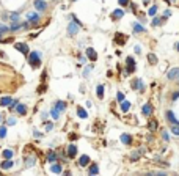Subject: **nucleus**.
Masks as SVG:
<instances>
[{
  "label": "nucleus",
  "mask_w": 179,
  "mask_h": 176,
  "mask_svg": "<svg viewBox=\"0 0 179 176\" xmlns=\"http://www.w3.org/2000/svg\"><path fill=\"white\" fill-rule=\"evenodd\" d=\"M29 65L31 66V68H38L39 65H41V53L39 52H36V51H33V52H29Z\"/></svg>",
  "instance_id": "nucleus-1"
},
{
  "label": "nucleus",
  "mask_w": 179,
  "mask_h": 176,
  "mask_svg": "<svg viewBox=\"0 0 179 176\" xmlns=\"http://www.w3.org/2000/svg\"><path fill=\"white\" fill-rule=\"evenodd\" d=\"M131 87L134 88V90H137V91H145V83H143V80H141L140 77H137V79H134L132 80V83H131Z\"/></svg>",
  "instance_id": "nucleus-2"
},
{
  "label": "nucleus",
  "mask_w": 179,
  "mask_h": 176,
  "mask_svg": "<svg viewBox=\"0 0 179 176\" xmlns=\"http://www.w3.org/2000/svg\"><path fill=\"white\" fill-rule=\"evenodd\" d=\"M126 66H127V71H126L127 74L135 73V58L131 57V55L127 57V58H126Z\"/></svg>",
  "instance_id": "nucleus-3"
},
{
  "label": "nucleus",
  "mask_w": 179,
  "mask_h": 176,
  "mask_svg": "<svg viewBox=\"0 0 179 176\" xmlns=\"http://www.w3.org/2000/svg\"><path fill=\"white\" fill-rule=\"evenodd\" d=\"M14 49H16V51H19L21 53H24V55H29V52H30L29 44H27V43H14Z\"/></svg>",
  "instance_id": "nucleus-4"
},
{
  "label": "nucleus",
  "mask_w": 179,
  "mask_h": 176,
  "mask_svg": "<svg viewBox=\"0 0 179 176\" xmlns=\"http://www.w3.org/2000/svg\"><path fill=\"white\" fill-rule=\"evenodd\" d=\"M33 6H35L36 11H46L47 10V2H46V0H35Z\"/></svg>",
  "instance_id": "nucleus-5"
},
{
  "label": "nucleus",
  "mask_w": 179,
  "mask_h": 176,
  "mask_svg": "<svg viewBox=\"0 0 179 176\" xmlns=\"http://www.w3.org/2000/svg\"><path fill=\"white\" fill-rule=\"evenodd\" d=\"M79 29H80L79 24H76V22H69V25H68V35H69V36H74V35H77Z\"/></svg>",
  "instance_id": "nucleus-6"
},
{
  "label": "nucleus",
  "mask_w": 179,
  "mask_h": 176,
  "mask_svg": "<svg viewBox=\"0 0 179 176\" xmlns=\"http://www.w3.org/2000/svg\"><path fill=\"white\" fill-rule=\"evenodd\" d=\"M14 110H16L19 115H22V116L27 115V105H25V104H22V102H17V105H16Z\"/></svg>",
  "instance_id": "nucleus-7"
},
{
  "label": "nucleus",
  "mask_w": 179,
  "mask_h": 176,
  "mask_svg": "<svg viewBox=\"0 0 179 176\" xmlns=\"http://www.w3.org/2000/svg\"><path fill=\"white\" fill-rule=\"evenodd\" d=\"M141 113L145 116H151L153 115V105H151V104H145V105L141 107Z\"/></svg>",
  "instance_id": "nucleus-8"
},
{
  "label": "nucleus",
  "mask_w": 179,
  "mask_h": 176,
  "mask_svg": "<svg viewBox=\"0 0 179 176\" xmlns=\"http://www.w3.org/2000/svg\"><path fill=\"white\" fill-rule=\"evenodd\" d=\"M145 154V150H137V151H134L131 154V162H135V160H138L141 156Z\"/></svg>",
  "instance_id": "nucleus-9"
},
{
  "label": "nucleus",
  "mask_w": 179,
  "mask_h": 176,
  "mask_svg": "<svg viewBox=\"0 0 179 176\" xmlns=\"http://www.w3.org/2000/svg\"><path fill=\"white\" fill-rule=\"evenodd\" d=\"M50 171L52 173H63V168H61V164H58V162H52V165H50Z\"/></svg>",
  "instance_id": "nucleus-10"
},
{
  "label": "nucleus",
  "mask_w": 179,
  "mask_h": 176,
  "mask_svg": "<svg viewBox=\"0 0 179 176\" xmlns=\"http://www.w3.org/2000/svg\"><path fill=\"white\" fill-rule=\"evenodd\" d=\"M27 21H29V22H35V24H36V22H39V14H38V13H27Z\"/></svg>",
  "instance_id": "nucleus-11"
},
{
  "label": "nucleus",
  "mask_w": 179,
  "mask_h": 176,
  "mask_svg": "<svg viewBox=\"0 0 179 176\" xmlns=\"http://www.w3.org/2000/svg\"><path fill=\"white\" fill-rule=\"evenodd\" d=\"M178 74H179V68H173V69L168 71L167 77H168V80H174V79H178Z\"/></svg>",
  "instance_id": "nucleus-12"
},
{
  "label": "nucleus",
  "mask_w": 179,
  "mask_h": 176,
  "mask_svg": "<svg viewBox=\"0 0 179 176\" xmlns=\"http://www.w3.org/2000/svg\"><path fill=\"white\" fill-rule=\"evenodd\" d=\"M66 154H68V157H76V156H77V146L74 145V143L68 146V151H66Z\"/></svg>",
  "instance_id": "nucleus-13"
},
{
  "label": "nucleus",
  "mask_w": 179,
  "mask_h": 176,
  "mask_svg": "<svg viewBox=\"0 0 179 176\" xmlns=\"http://www.w3.org/2000/svg\"><path fill=\"white\" fill-rule=\"evenodd\" d=\"M86 57H88L90 60H93V61L98 60V53H96V51H94L93 47H88V49H86Z\"/></svg>",
  "instance_id": "nucleus-14"
},
{
  "label": "nucleus",
  "mask_w": 179,
  "mask_h": 176,
  "mask_svg": "<svg viewBox=\"0 0 179 176\" xmlns=\"http://www.w3.org/2000/svg\"><path fill=\"white\" fill-rule=\"evenodd\" d=\"M90 165V156H80V159H79V167H88Z\"/></svg>",
  "instance_id": "nucleus-15"
},
{
  "label": "nucleus",
  "mask_w": 179,
  "mask_h": 176,
  "mask_svg": "<svg viewBox=\"0 0 179 176\" xmlns=\"http://www.w3.org/2000/svg\"><path fill=\"white\" fill-rule=\"evenodd\" d=\"M119 138H121L123 145H131V143H132V135L131 134H123Z\"/></svg>",
  "instance_id": "nucleus-16"
},
{
  "label": "nucleus",
  "mask_w": 179,
  "mask_h": 176,
  "mask_svg": "<svg viewBox=\"0 0 179 176\" xmlns=\"http://www.w3.org/2000/svg\"><path fill=\"white\" fill-rule=\"evenodd\" d=\"M13 165H14V162H13L11 159H5L2 162V170H10V168H13Z\"/></svg>",
  "instance_id": "nucleus-17"
},
{
  "label": "nucleus",
  "mask_w": 179,
  "mask_h": 176,
  "mask_svg": "<svg viewBox=\"0 0 179 176\" xmlns=\"http://www.w3.org/2000/svg\"><path fill=\"white\" fill-rule=\"evenodd\" d=\"M165 115H167V120H168V121H170V123H171V124H179V121L176 120V116H174V113H173L171 110H168V112H167V113H165Z\"/></svg>",
  "instance_id": "nucleus-18"
},
{
  "label": "nucleus",
  "mask_w": 179,
  "mask_h": 176,
  "mask_svg": "<svg viewBox=\"0 0 179 176\" xmlns=\"http://www.w3.org/2000/svg\"><path fill=\"white\" fill-rule=\"evenodd\" d=\"M11 102H13V98L11 96H3L2 99H0V105H2V107H8Z\"/></svg>",
  "instance_id": "nucleus-19"
},
{
  "label": "nucleus",
  "mask_w": 179,
  "mask_h": 176,
  "mask_svg": "<svg viewBox=\"0 0 179 176\" xmlns=\"http://www.w3.org/2000/svg\"><path fill=\"white\" fill-rule=\"evenodd\" d=\"M21 29H22V22H11V25H10V31H11V33H14V31L21 30Z\"/></svg>",
  "instance_id": "nucleus-20"
},
{
  "label": "nucleus",
  "mask_w": 179,
  "mask_h": 176,
  "mask_svg": "<svg viewBox=\"0 0 179 176\" xmlns=\"http://www.w3.org/2000/svg\"><path fill=\"white\" fill-rule=\"evenodd\" d=\"M148 128H149V130H153V132H154V130L159 128V123H157V120L151 118V120H149V123H148Z\"/></svg>",
  "instance_id": "nucleus-21"
},
{
  "label": "nucleus",
  "mask_w": 179,
  "mask_h": 176,
  "mask_svg": "<svg viewBox=\"0 0 179 176\" xmlns=\"http://www.w3.org/2000/svg\"><path fill=\"white\" fill-rule=\"evenodd\" d=\"M53 107H55V109H58L60 112H63V110H66V102L65 101H57Z\"/></svg>",
  "instance_id": "nucleus-22"
},
{
  "label": "nucleus",
  "mask_w": 179,
  "mask_h": 176,
  "mask_svg": "<svg viewBox=\"0 0 179 176\" xmlns=\"http://www.w3.org/2000/svg\"><path fill=\"white\" fill-rule=\"evenodd\" d=\"M77 115H79V118H82V120L88 118V113H86V110L82 109V107H77Z\"/></svg>",
  "instance_id": "nucleus-23"
},
{
  "label": "nucleus",
  "mask_w": 179,
  "mask_h": 176,
  "mask_svg": "<svg viewBox=\"0 0 179 176\" xmlns=\"http://www.w3.org/2000/svg\"><path fill=\"white\" fill-rule=\"evenodd\" d=\"M50 116H52V120L57 121V120L60 118V110L55 109V107H52V109H50Z\"/></svg>",
  "instance_id": "nucleus-24"
},
{
  "label": "nucleus",
  "mask_w": 179,
  "mask_h": 176,
  "mask_svg": "<svg viewBox=\"0 0 179 176\" xmlns=\"http://www.w3.org/2000/svg\"><path fill=\"white\" fill-rule=\"evenodd\" d=\"M115 41L119 43V44H124L126 43V36L123 33H116V35H115Z\"/></svg>",
  "instance_id": "nucleus-25"
},
{
  "label": "nucleus",
  "mask_w": 179,
  "mask_h": 176,
  "mask_svg": "<svg viewBox=\"0 0 179 176\" xmlns=\"http://www.w3.org/2000/svg\"><path fill=\"white\" fill-rule=\"evenodd\" d=\"M123 16H124V11H123V10H115V11L112 13V17H113V19H121Z\"/></svg>",
  "instance_id": "nucleus-26"
},
{
  "label": "nucleus",
  "mask_w": 179,
  "mask_h": 176,
  "mask_svg": "<svg viewBox=\"0 0 179 176\" xmlns=\"http://www.w3.org/2000/svg\"><path fill=\"white\" fill-rule=\"evenodd\" d=\"M2 156H3V159H13L14 151H13V150H5V151L2 152Z\"/></svg>",
  "instance_id": "nucleus-27"
},
{
  "label": "nucleus",
  "mask_w": 179,
  "mask_h": 176,
  "mask_svg": "<svg viewBox=\"0 0 179 176\" xmlns=\"http://www.w3.org/2000/svg\"><path fill=\"white\" fill-rule=\"evenodd\" d=\"M57 159H58L57 152H53V151H49L47 152V160L49 162H57Z\"/></svg>",
  "instance_id": "nucleus-28"
},
{
  "label": "nucleus",
  "mask_w": 179,
  "mask_h": 176,
  "mask_svg": "<svg viewBox=\"0 0 179 176\" xmlns=\"http://www.w3.org/2000/svg\"><path fill=\"white\" fill-rule=\"evenodd\" d=\"M88 173H90V175H98V173H99V167L96 165V164H91L90 168H88Z\"/></svg>",
  "instance_id": "nucleus-29"
},
{
  "label": "nucleus",
  "mask_w": 179,
  "mask_h": 176,
  "mask_svg": "<svg viewBox=\"0 0 179 176\" xmlns=\"http://www.w3.org/2000/svg\"><path fill=\"white\" fill-rule=\"evenodd\" d=\"M96 94H98L99 99L104 98V85H98V87H96Z\"/></svg>",
  "instance_id": "nucleus-30"
},
{
  "label": "nucleus",
  "mask_w": 179,
  "mask_h": 176,
  "mask_svg": "<svg viewBox=\"0 0 179 176\" xmlns=\"http://www.w3.org/2000/svg\"><path fill=\"white\" fill-rule=\"evenodd\" d=\"M25 165L27 167H33L35 165V162H36V157H25Z\"/></svg>",
  "instance_id": "nucleus-31"
},
{
  "label": "nucleus",
  "mask_w": 179,
  "mask_h": 176,
  "mask_svg": "<svg viewBox=\"0 0 179 176\" xmlns=\"http://www.w3.org/2000/svg\"><path fill=\"white\" fill-rule=\"evenodd\" d=\"M134 31L135 33H140V31H145V27L140 24V22H135L134 24Z\"/></svg>",
  "instance_id": "nucleus-32"
},
{
  "label": "nucleus",
  "mask_w": 179,
  "mask_h": 176,
  "mask_svg": "<svg viewBox=\"0 0 179 176\" xmlns=\"http://www.w3.org/2000/svg\"><path fill=\"white\" fill-rule=\"evenodd\" d=\"M10 19H11V22H19V13L17 11L10 13Z\"/></svg>",
  "instance_id": "nucleus-33"
},
{
  "label": "nucleus",
  "mask_w": 179,
  "mask_h": 176,
  "mask_svg": "<svg viewBox=\"0 0 179 176\" xmlns=\"http://www.w3.org/2000/svg\"><path fill=\"white\" fill-rule=\"evenodd\" d=\"M131 109V102L129 101H121V110L123 112H127Z\"/></svg>",
  "instance_id": "nucleus-34"
},
{
  "label": "nucleus",
  "mask_w": 179,
  "mask_h": 176,
  "mask_svg": "<svg viewBox=\"0 0 179 176\" xmlns=\"http://www.w3.org/2000/svg\"><path fill=\"white\" fill-rule=\"evenodd\" d=\"M148 61H149V65H155L157 63V57L154 53H148Z\"/></svg>",
  "instance_id": "nucleus-35"
},
{
  "label": "nucleus",
  "mask_w": 179,
  "mask_h": 176,
  "mask_svg": "<svg viewBox=\"0 0 179 176\" xmlns=\"http://www.w3.org/2000/svg\"><path fill=\"white\" fill-rule=\"evenodd\" d=\"M6 137V126L2 124L0 126V138H5Z\"/></svg>",
  "instance_id": "nucleus-36"
},
{
  "label": "nucleus",
  "mask_w": 179,
  "mask_h": 176,
  "mask_svg": "<svg viewBox=\"0 0 179 176\" xmlns=\"http://www.w3.org/2000/svg\"><path fill=\"white\" fill-rule=\"evenodd\" d=\"M148 14L154 17L155 14H157V6H155V5H153V6H151V8H149V11H148Z\"/></svg>",
  "instance_id": "nucleus-37"
},
{
  "label": "nucleus",
  "mask_w": 179,
  "mask_h": 176,
  "mask_svg": "<svg viewBox=\"0 0 179 176\" xmlns=\"http://www.w3.org/2000/svg\"><path fill=\"white\" fill-rule=\"evenodd\" d=\"M17 123V120L14 118V116H10V118H6V124L8 126H14Z\"/></svg>",
  "instance_id": "nucleus-38"
},
{
  "label": "nucleus",
  "mask_w": 179,
  "mask_h": 176,
  "mask_svg": "<svg viewBox=\"0 0 179 176\" xmlns=\"http://www.w3.org/2000/svg\"><path fill=\"white\" fill-rule=\"evenodd\" d=\"M6 31H10V27L8 25H3V24H0V33H6Z\"/></svg>",
  "instance_id": "nucleus-39"
},
{
  "label": "nucleus",
  "mask_w": 179,
  "mask_h": 176,
  "mask_svg": "<svg viewBox=\"0 0 179 176\" xmlns=\"http://www.w3.org/2000/svg\"><path fill=\"white\" fill-rule=\"evenodd\" d=\"M151 25H153V27H159L160 25V19H159V17H154V19L151 21Z\"/></svg>",
  "instance_id": "nucleus-40"
},
{
  "label": "nucleus",
  "mask_w": 179,
  "mask_h": 176,
  "mask_svg": "<svg viewBox=\"0 0 179 176\" xmlns=\"http://www.w3.org/2000/svg\"><path fill=\"white\" fill-rule=\"evenodd\" d=\"M171 132L174 135H179V124H173V128H171Z\"/></svg>",
  "instance_id": "nucleus-41"
},
{
  "label": "nucleus",
  "mask_w": 179,
  "mask_h": 176,
  "mask_svg": "<svg viewBox=\"0 0 179 176\" xmlns=\"http://www.w3.org/2000/svg\"><path fill=\"white\" fill-rule=\"evenodd\" d=\"M91 69H93V65H90L88 68H85V69H83V76H85V77L90 74V71H91Z\"/></svg>",
  "instance_id": "nucleus-42"
},
{
  "label": "nucleus",
  "mask_w": 179,
  "mask_h": 176,
  "mask_svg": "<svg viewBox=\"0 0 179 176\" xmlns=\"http://www.w3.org/2000/svg\"><path fill=\"white\" fill-rule=\"evenodd\" d=\"M44 128H46V130H47V132H50V130L53 129V123H46Z\"/></svg>",
  "instance_id": "nucleus-43"
},
{
  "label": "nucleus",
  "mask_w": 179,
  "mask_h": 176,
  "mask_svg": "<svg viewBox=\"0 0 179 176\" xmlns=\"http://www.w3.org/2000/svg\"><path fill=\"white\" fill-rule=\"evenodd\" d=\"M162 138L165 140V142H170V135H168L167 130H163V132H162Z\"/></svg>",
  "instance_id": "nucleus-44"
},
{
  "label": "nucleus",
  "mask_w": 179,
  "mask_h": 176,
  "mask_svg": "<svg viewBox=\"0 0 179 176\" xmlns=\"http://www.w3.org/2000/svg\"><path fill=\"white\" fill-rule=\"evenodd\" d=\"M116 99H118L119 102H121V101H124V94H123L121 91H118V93H116Z\"/></svg>",
  "instance_id": "nucleus-45"
},
{
  "label": "nucleus",
  "mask_w": 179,
  "mask_h": 176,
  "mask_svg": "<svg viewBox=\"0 0 179 176\" xmlns=\"http://www.w3.org/2000/svg\"><path fill=\"white\" fill-rule=\"evenodd\" d=\"M118 3H119L121 6H126L127 3H129V0H118Z\"/></svg>",
  "instance_id": "nucleus-46"
},
{
  "label": "nucleus",
  "mask_w": 179,
  "mask_h": 176,
  "mask_svg": "<svg viewBox=\"0 0 179 176\" xmlns=\"http://www.w3.org/2000/svg\"><path fill=\"white\" fill-rule=\"evenodd\" d=\"M171 16V11L170 10H165V13H163V19H167V17H170Z\"/></svg>",
  "instance_id": "nucleus-47"
},
{
  "label": "nucleus",
  "mask_w": 179,
  "mask_h": 176,
  "mask_svg": "<svg viewBox=\"0 0 179 176\" xmlns=\"http://www.w3.org/2000/svg\"><path fill=\"white\" fill-rule=\"evenodd\" d=\"M33 135H35V137H38V138H41V137H43V134H41L39 130H33Z\"/></svg>",
  "instance_id": "nucleus-48"
},
{
  "label": "nucleus",
  "mask_w": 179,
  "mask_h": 176,
  "mask_svg": "<svg viewBox=\"0 0 179 176\" xmlns=\"http://www.w3.org/2000/svg\"><path fill=\"white\" fill-rule=\"evenodd\" d=\"M44 91H46V85H41L38 88V93H44Z\"/></svg>",
  "instance_id": "nucleus-49"
},
{
  "label": "nucleus",
  "mask_w": 179,
  "mask_h": 176,
  "mask_svg": "<svg viewBox=\"0 0 179 176\" xmlns=\"http://www.w3.org/2000/svg\"><path fill=\"white\" fill-rule=\"evenodd\" d=\"M178 98H179V91H176V93H174L173 96H171V99H173V101H176Z\"/></svg>",
  "instance_id": "nucleus-50"
},
{
  "label": "nucleus",
  "mask_w": 179,
  "mask_h": 176,
  "mask_svg": "<svg viewBox=\"0 0 179 176\" xmlns=\"http://www.w3.org/2000/svg\"><path fill=\"white\" fill-rule=\"evenodd\" d=\"M41 118L46 120V118H47V113H46V112H43V113H41Z\"/></svg>",
  "instance_id": "nucleus-51"
},
{
  "label": "nucleus",
  "mask_w": 179,
  "mask_h": 176,
  "mask_svg": "<svg viewBox=\"0 0 179 176\" xmlns=\"http://www.w3.org/2000/svg\"><path fill=\"white\" fill-rule=\"evenodd\" d=\"M140 51H141L140 46H135V52H137V53H140Z\"/></svg>",
  "instance_id": "nucleus-52"
},
{
  "label": "nucleus",
  "mask_w": 179,
  "mask_h": 176,
  "mask_svg": "<svg viewBox=\"0 0 179 176\" xmlns=\"http://www.w3.org/2000/svg\"><path fill=\"white\" fill-rule=\"evenodd\" d=\"M3 121V113H0V123Z\"/></svg>",
  "instance_id": "nucleus-53"
},
{
  "label": "nucleus",
  "mask_w": 179,
  "mask_h": 176,
  "mask_svg": "<svg viewBox=\"0 0 179 176\" xmlns=\"http://www.w3.org/2000/svg\"><path fill=\"white\" fill-rule=\"evenodd\" d=\"M176 51H178V52H179V43H178V44H176Z\"/></svg>",
  "instance_id": "nucleus-54"
},
{
  "label": "nucleus",
  "mask_w": 179,
  "mask_h": 176,
  "mask_svg": "<svg viewBox=\"0 0 179 176\" xmlns=\"http://www.w3.org/2000/svg\"><path fill=\"white\" fill-rule=\"evenodd\" d=\"M0 41H2V33H0Z\"/></svg>",
  "instance_id": "nucleus-55"
},
{
  "label": "nucleus",
  "mask_w": 179,
  "mask_h": 176,
  "mask_svg": "<svg viewBox=\"0 0 179 176\" xmlns=\"http://www.w3.org/2000/svg\"><path fill=\"white\" fill-rule=\"evenodd\" d=\"M178 79H179V74H178Z\"/></svg>",
  "instance_id": "nucleus-56"
}]
</instances>
